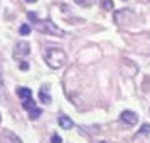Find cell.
I'll return each instance as SVG.
<instances>
[{
    "label": "cell",
    "mask_w": 150,
    "mask_h": 143,
    "mask_svg": "<svg viewBox=\"0 0 150 143\" xmlns=\"http://www.w3.org/2000/svg\"><path fill=\"white\" fill-rule=\"evenodd\" d=\"M44 61L47 62L49 68L59 69L66 64L68 56L64 52V49H61V47H46L44 49Z\"/></svg>",
    "instance_id": "6da1fadb"
},
{
    "label": "cell",
    "mask_w": 150,
    "mask_h": 143,
    "mask_svg": "<svg viewBox=\"0 0 150 143\" xmlns=\"http://www.w3.org/2000/svg\"><path fill=\"white\" fill-rule=\"evenodd\" d=\"M35 29L42 32V34H49V35H57V37H64V30L59 29L52 20H39L35 24Z\"/></svg>",
    "instance_id": "7a4b0ae2"
},
{
    "label": "cell",
    "mask_w": 150,
    "mask_h": 143,
    "mask_svg": "<svg viewBox=\"0 0 150 143\" xmlns=\"http://www.w3.org/2000/svg\"><path fill=\"white\" fill-rule=\"evenodd\" d=\"M30 54V44L27 41H21L17 42V46H15V51H14V57H27Z\"/></svg>",
    "instance_id": "3957f363"
},
{
    "label": "cell",
    "mask_w": 150,
    "mask_h": 143,
    "mask_svg": "<svg viewBox=\"0 0 150 143\" xmlns=\"http://www.w3.org/2000/svg\"><path fill=\"white\" fill-rule=\"evenodd\" d=\"M120 120L125 121L127 125H137V123H138V115L133 113V111H128V109H127V111H122Z\"/></svg>",
    "instance_id": "277c9868"
},
{
    "label": "cell",
    "mask_w": 150,
    "mask_h": 143,
    "mask_svg": "<svg viewBox=\"0 0 150 143\" xmlns=\"http://www.w3.org/2000/svg\"><path fill=\"white\" fill-rule=\"evenodd\" d=\"M47 89H49V84H44L41 88V91H39V99H41L44 104H51V101H52V98H51Z\"/></svg>",
    "instance_id": "5b68a950"
},
{
    "label": "cell",
    "mask_w": 150,
    "mask_h": 143,
    "mask_svg": "<svg viewBox=\"0 0 150 143\" xmlns=\"http://www.w3.org/2000/svg\"><path fill=\"white\" fill-rule=\"evenodd\" d=\"M57 121H59V126H61V128H64V130H71L73 126H74L73 120H71L69 116H66V115H61Z\"/></svg>",
    "instance_id": "8992f818"
},
{
    "label": "cell",
    "mask_w": 150,
    "mask_h": 143,
    "mask_svg": "<svg viewBox=\"0 0 150 143\" xmlns=\"http://www.w3.org/2000/svg\"><path fill=\"white\" fill-rule=\"evenodd\" d=\"M17 96L22 98V101H25V99H30V98H32V91H30L29 88H22V86H19V88H17Z\"/></svg>",
    "instance_id": "52a82bcc"
},
{
    "label": "cell",
    "mask_w": 150,
    "mask_h": 143,
    "mask_svg": "<svg viewBox=\"0 0 150 143\" xmlns=\"http://www.w3.org/2000/svg\"><path fill=\"white\" fill-rule=\"evenodd\" d=\"M22 108H24V109H27V111H32V109L37 108V106H35L34 99L30 98V99H25V101H22Z\"/></svg>",
    "instance_id": "ba28073f"
},
{
    "label": "cell",
    "mask_w": 150,
    "mask_h": 143,
    "mask_svg": "<svg viewBox=\"0 0 150 143\" xmlns=\"http://www.w3.org/2000/svg\"><path fill=\"white\" fill-rule=\"evenodd\" d=\"M41 115H42V109L41 108H34L32 111H29V118H30V120H37Z\"/></svg>",
    "instance_id": "9c48e42d"
},
{
    "label": "cell",
    "mask_w": 150,
    "mask_h": 143,
    "mask_svg": "<svg viewBox=\"0 0 150 143\" xmlns=\"http://www.w3.org/2000/svg\"><path fill=\"white\" fill-rule=\"evenodd\" d=\"M101 8L103 10H111L113 8V0H101Z\"/></svg>",
    "instance_id": "30bf717a"
},
{
    "label": "cell",
    "mask_w": 150,
    "mask_h": 143,
    "mask_svg": "<svg viewBox=\"0 0 150 143\" xmlns=\"http://www.w3.org/2000/svg\"><path fill=\"white\" fill-rule=\"evenodd\" d=\"M78 5H81V7H91L93 4H95V0H74Z\"/></svg>",
    "instance_id": "8fae6325"
},
{
    "label": "cell",
    "mask_w": 150,
    "mask_h": 143,
    "mask_svg": "<svg viewBox=\"0 0 150 143\" xmlns=\"http://www.w3.org/2000/svg\"><path fill=\"white\" fill-rule=\"evenodd\" d=\"M19 32H21L22 35H27V34H30V25H27V24H24V25H21V29H19Z\"/></svg>",
    "instance_id": "7c38bea8"
},
{
    "label": "cell",
    "mask_w": 150,
    "mask_h": 143,
    "mask_svg": "<svg viewBox=\"0 0 150 143\" xmlns=\"http://www.w3.org/2000/svg\"><path fill=\"white\" fill-rule=\"evenodd\" d=\"M147 133H150V125H143L142 128H140V131H138V135H137V136H140V135H147Z\"/></svg>",
    "instance_id": "4fadbf2b"
},
{
    "label": "cell",
    "mask_w": 150,
    "mask_h": 143,
    "mask_svg": "<svg viewBox=\"0 0 150 143\" xmlns=\"http://www.w3.org/2000/svg\"><path fill=\"white\" fill-rule=\"evenodd\" d=\"M27 17H29V19H30L32 22H34V24H37V22H39V19H37V15H35L34 12H29V14H27Z\"/></svg>",
    "instance_id": "5bb4252c"
},
{
    "label": "cell",
    "mask_w": 150,
    "mask_h": 143,
    "mask_svg": "<svg viewBox=\"0 0 150 143\" xmlns=\"http://www.w3.org/2000/svg\"><path fill=\"white\" fill-rule=\"evenodd\" d=\"M19 69H21V71H29V62L22 61L21 64H19Z\"/></svg>",
    "instance_id": "9a60e30c"
},
{
    "label": "cell",
    "mask_w": 150,
    "mask_h": 143,
    "mask_svg": "<svg viewBox=\"0 0 150 143\" xmlns=\"http://www.w3.org/2000/svg\"><path fill=\"white\" fill-rule=\"evenodd\" d=\"M51 143H62L61 142V136L54 133V135H52V138H51Z\"/></svg>",
    "instance_id": "2e32d148"
},
{
    "label": "cell",
    "mask_w": 150,
    "mask_h": 143,
    "mask_svg": "<svg viewBox=\"0 0 150 143\" xmlns=\"http://www.w3.org/2000/svg\"><path fill=\"white\" fill-rule=\"evenodd\" d=\"M2 84H4V77H2V68H0V88H2Z\"/></svg>",
    "instance_id": "e0dca14e"
},
{
    "label": "cell",
    "mask_w": 150,
    "mask_h": 143,
    "mask_svg": "<svg viewBox=\"0 0 150 143\" xmlns=\"http://www.w3.org/2000/svg\"><path fill=\"white\" fill-rule=\"evenodd\" d=\"M25 2H29V4H35L37 0H25Z\"/></svg>",
    "instance_id": "ac0fdd59"
},
{
    "label": "cell",
    "mask_w": 150,
    "mask_h": 143,
    "mask_svg": "<svg viewBox=\"0 0 150 143\" xmlns=\"http://www.w3.org/2000/svg\"><path fill=\"white\" fill-rule=\"evenodd\" d=\"M101 143H106V142H101Z\"/></svg>",
    "instance_id": "d6986e66"
},
{
    "label": "cell",
    "mask_w": 150,
    "mask_h": 143,
    "mask_svg": "<svg viewBox=\"0 0 150 143\" xmlns=\"http://www.w3.org/2000/svg\"><path fill=\"white\" fill-rule=\"evenodd\" d=\"M0 121H2V120H0Z\"/></svg>",
    "instance_id": "ffe728a7"
}]
</instances>
